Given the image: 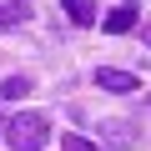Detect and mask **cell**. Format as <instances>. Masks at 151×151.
Listing matches in <instances>:
<instances>
[{"label": "cell", "instance_id": "cell-1", "mask_svg": "<svg viewBox=\"0 0 151 151\" xmlns=\"http://www.w3.org/2000/svg\"><path fill=\"white\" fill-rule=\"evenodd\" d=\"M0 131H5L10 151H40V146H45V136H50V121H45L40 111H20L15 121H5Z\"/></svg>", "mask_w": 151, "mask_h": 151}, {"label": "cell", "instance_id": "cell-2", "mask_svg": "<svg viewBox=\"0 0 151 151\" xmlns=\"http://www.w3.org/2000/svg\"><path fill=\"white\" fill-rule=\"evenodd\" d=\"M96 86H101V91H116V96L141 91V81H136L131 70H111V65H101V70H96Z\"/></svg>", "mask_w": 151, "mask_h": 151}, {"label": "cell", "instance_id": "cell-7", "mask_svg": "<svg viewBox=\"0 0 151 151\" xmlns=\"http://www.w3.org/2000/svg\"><path fill=\"white\" fill-rule=\"evenodd\" d=\"M20 20H25V10H20V5H0V30H15Z\"/></svg>", "mask_w": 151, "mask_h": 151}, {"label": "cell", "instance_id": "cell-4", "mask_svg": "<svg viewBox=\"0 0 151 151\" xmlns=\"http://www.w3.org/2000/svg\"><path fill=\"white\" fill-rule=\"evenodd\" d=\"M131 25H136V10H131V5H116V10L106 15V30H111V35H126Z\"/></svg>", "mask_w": 151, "mask_h": 151}, {"label": "cell", "instance_id": "cell-5", "mask_svg": "<svg viewBox=\"0 0 151 151\" xmlns=\"http://www.w3.org/2000/svg\"><path fill=\"white\" fill-rule=\"evenodd\" d=\"M25 91H30L25 76H5V81H0V96H10V101H15V96H25Z\"/></svg>", "mask_w": 151, "mask_h": 151}, {"label": "cell", "instance_id": "cell-6", "mask_svg": "<svg viewBox=\"0 0 151 151\" xmlns=\"http://www.w3.org/2000/svg\"><path fill=\"white\" fill-rule=\"evenodd\" d=\"M60 151H101V146H91L86 136H76V131H60Z\"/></svg>", "mask_w": 151, "mask_h": 151}, {"label": "cell", "instance_id": "cell-3", "mask_svg": "<svg viewBox=\"0 0 151 151\" xmlns=\"http://www.w3.org/2000/svg\"><path fill=\"white\" fill-rule=\"evenodd\" d=\"M70 25H96V0H60Z\"/></svg>", "mask_w": 151, "mask_h": 151}]
</instances>
